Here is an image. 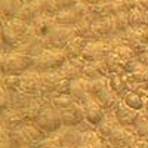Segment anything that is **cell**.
<instances>
[{
    "instance_id": "cell-1",
    "label": "cell",
    "mask_w": 148,
    "mask_h": 148,
    "mask_svg": "<svg viewBox=\"0 0 148 148\" xmlns=\"http://www.w3.org/2000/svg\"><path fill=\"white\" fill-rule=\"evenodd\" d=\"M34 67V58L22 53L19 51H9L2 53L0 59V70L2 76H22L24 73L33 70Z\"/></svg>"
},
{
    "instance_id": "cell-2",
    "label": "cell",
    "mask_w": 148,
    "mask_h": 148,
    "mask_svg": "<svg viewBox=\"0 0 148 148\" xmlns=\"http://www.w3.org/2000/svg\"><path fill=\"white\" fill-rule=\"evenodd\" d=\"M68 61L65 52L62 49H46L39 56L34 58V67L33 70L37 73H51V71H59Z\"/></svg>"
},
{
    "instance_id": "cell-3",
    "label": "cell",
    "mask_w": 148,
    "mask_h": 148,
    "mask_svg": "<svg viewBox=\"0 0 148 148\" xmlns=\"http://www.w3.org/2000/svg\"><path fill=\"white\" fill-rule=\"evenodd\" d=\"M36 125L39 126L46 135L56 133L61 127H62V120H61V111L56 110L52 104H47L37 119Z\"/></svg>"
},
{
    "instance_id": "cell-4",
    "label": "cell",
    "mask_w": 148,
    "mask_h": 148,
    "mask_svg": "<svg viewBox=\"0 0 148 148\" xmlns=\"http://www.w3.org/2000/svg\"><path fill=\"white\" fill-rule=\"evenodd\" d=\"M126 80L132 90H145L148 89V67L133 61L127 65Z\"/></svg>"
},
{
    "instance_id": "cell-5",
    "label": "cell",
    "mask_w": 148,
    "mask_h": 148,
    "mask_svg": "<svg viewBox=\"0 0 148 148\" xmlns=\"http://www.w3.org/2000/svg\"><path fill=\"white\" fill-rule=\"evenodd\" d=\"M74 36H76L74 27L56 24L55 28L45 37V42L47 49H64Z\"/></svg>"
},
{
    "instance_id": "cell-6",
    "label": "cell",
    "mask_w": 148,
    "mask_h": 148,
    "mask_svg": "<svg viewBox=\"0 0 148 148\" xmlns=\"http://www.w3.org/2000/svg\"><path fill=\"white\" fill-rule=\"evenodd\" d=\"M111 45L105 40H98V42H89L86 46L82 58L86 62H96V61H102L111 53Z\"/></svg>"
},
{
    "instance_id": "cell-7",
    "label": "cell",
    "mask_w": 148,
    "mask_h": 148,
    "mask_svg": "<svg viewBox=\"0 0 148 148\" xmlns=\"http://www.w3.org/2000/svg\"><path fill=\"white\" fill-rule=\"evenodd\" d=\"M19 90L33 96V98H40L42 96V77H40V73H37L34 70H30L27 73H24L21 76Z\"/></svg>"
},
{
    "instance_id": "cell-8",
    "label": "cell",
    "mask_w": 148,
    "mask_h": 148,
    "mask_svg": "<svg viewBox=\"0 0 148 148\" xmlns=\"http://www.w3.org/2000/svg\"><path fill=\"white\" fill-rule=\"evenodd\" d=\"M139 138L136 132H135V127H125L120 126L113 135L110 136L108 142L113 148H130L135 142H136Z\"/></svg>"
},
{
    "instance_id": "cell-9",
    "label": "cell",
    "mask_w": 148,
    "mask_h": 148,
    "mask_svg": "<svg viewBox=\"0 0 148 148\" xmlns=\"http://www.w3.org/2000/svg\"><path fill=\"white\" fill-rule=\"evenodd\" d=\"M46 49H47V46H46L45 39H42V37L36 36L33 31H30V34L21 42V45L15 49V51H19V52L25 53L28 56L36 58V56H39L42 52H45Z\"/></svg>"
},
{
    "instance_id": "cell-10",
    "label": "cell",
    "mask_w": 148,
    "mask_h": 148,
    "mask_svg": "<svg viewBox=\"0 0 148 148\" xmlns=\"http://www.w3.org/2000/svg\"><path fill=\"white\" fill-rule=\"evenodd\" d=\"M55 135L58 136L61 145L65 148H79L83 144V132H80L77 127L62 126Z\"/></svg>"
},
{
    "instance_id": "cell-11",
    "label": "cell",
    "mask_w": 148,
    "mask_h": 148,
    "mask_svg": "<svg viewBox=\"0 0 148 148\" xmlns=\"http://www.w3.org/2000/svg\"><path fill=\"white\" fill-rule=\"evenodd\" d=\"M42 96L45 98H51L56 93L59 84L62 83L64 77L61 76L59 71H51V73H42Z\"/></svg>"
},
{
    "instance_id": "cell-12",
    "label": "cell",
    "mask_w": 148,
    "mask_h": 148,
    "mask_svg": "<svg viewBox=\"0 0 148 148\" xmlns=\"http://www.w3.org/2000/svg\"><path fill=\"white\" fill-rule=\"evenodd\" d=\"M114 116L119 121L120 126H125V127H132L136 125V121L141 117V111L136 110H132L130 107H127L123 101H120L119 107L114 111Z\"/></svg>"
},
{
    "instance_id": "cell-13",
    "label": "cell",
    "mask_w": 148,
    "mask_h": 148,
    "mask_svg": "<svg viewBox=\"0 0 148 148\" xmlns=\"http://www.w3.org/2000/svg\"><path fill=\"white\" fill-rule=\"evenodd\" d=\"M0 125H2V129H6V130H18L19 127L25 125L22 111L14 110V108L3 111L2 116H0Z\"/></svg>"
},
{
    "instance_id": "cell-14",
    "label": "cell",
    "mask_w": 148,
    "mask_h": 148,
    "mask_svg": "<svg viewBox=\"0 0 148 148\" xmlns=\"http://www.w3.org/2000/svg\"><path fill=\"white\" fill-rule=\"evenodd\" d=\"M61 120H62V126H67V127H76L77 125H80L84 120L83 104L76 102L73 107L61 111Z\"/></svg>"
},
{
    "instance_id": "cell-15",
    "label": "cell",
    "mask_w": 148,
    "mask_h": 148,
    "mask_svg": "<svg viewBox=\"0 0 148 148\" xmlns=\"http://www.w3.org/2000/svg\"><path fill=\"white\" fill-rule=\"evenodd\" d=\"M86 65V61L83 58H77V59H68L67 62L59 68V73L64 79L73 82L83 77V68Z\"/></svg>"
},
{
    "instance_id": "cell-16",
    "label": "cell",
    "mask_w": 148,
    "mask_h": 148,
    "mask_svg": "<svg viewBox=\"0 0 148 148\" xmlns=\"http://www.w3.org/2000/svg\"><path fill=\"white\" fill-rule=\"evenodd\" d=\"M18 132L24 136L25 142L28 144V148H36L47 136L42 129H39V126L36 123H33V125H24L22 127L18 129Z\"/></svg>"
},
{
    "instance_id": "cell-17",
    "label": "cell",
    "mask_w": 148,
    "mask_h": 148,
    "mask_svg": "<svg viewBox=\"0 0 148 148\" xmlns=\"http://www.w3.org/2000/svg\"><path fill=\"white\" fill-rule=\"evenodd\" d=\"M93 99L102 107V110L105 111V113H114L116 108L120 104V101H121L120 98L110 89V86H108V88H105L101 93H98Z\"/></svg>"
},
{
    "instance_id": "cell-18",
    "label": "cell",
    "mask_w": 148,
    "mask_h": 148,
    "mask_svg": "<svg viewBox=\"0 0 148 148\" xmlns=\"http://www.w3.org/2000/svg\"><path fill=\"white\" fill-rule=\"evenodd\" d=\"M70 95L80 104H84L90 101L92 98L89 95V80L88 79H77L71 82V88H70Z\"/></svg>"
},
{
    "instance_id": "cell-19",
    "label": "cell",
    "mask_w": 148,
    "mask_h": 148,
    "mask_svg": "<svg viewBox=\"0 0 148 148\" xmlns=\"http://www.w3.org/2000/svg\"><path fill=\"white\" fill-rule=\"evenodd\" d=\"M83 108H84V120L89 121L93 126H98L104 120V117L107 116V113L102 110V107L95 99H90L88 102H84Z\"/></svg>"
},
{
    "instance_id": "cell-20",
    "label": "cell",
    "mask_w": 148,
    "mask_h": 148,
    "mask_svg": "<svg viewBox=\"0 0 148 148\" xmlns=\"http://www.w3.org/2000/svg\"><path fill=\"white\" fill-rule=\"evenodd\" d=\"M56 25V21L51 16H47V15H40V16H37L36 21L31 24V31L36 34V36H39L42 37V39H45V37L51 33Z\"/></svg>"
},
{
    "instance_id": "cell-21",
    "label": "cell",
    "mask_w": 148,
    "mask_h": 148,
    "mask_svg": "<svg viewBox=\"0 0 148 148\" xmlns=\"http://www.w3.org/2000/svg\"><path fill=\"white\" fill-rule=\"evenodd\" d=\"M110 71L105 64V61H96V62H86L83 68V77L88 80H95L99 77H108Z\"/></svg>"
},
{
    "instance_id": "cell-22",
    "label": "cell",
    "mask_w": 148,
    "mask_h": 148,
    "mask_svg": "<svg viewBox=\"0 0 148 148\" xmlns=\"http://www.w3.org/2000/svg\"><path fill=\"white\" fill-rule=\"evenodd\" d=\"M88 40L83 39V37H79V36H74L73 39L67 43V46L62 49V51L65 52L67 58L68 59H77V58H82L83 52L86 46H88Z\"/></svg>"
},
{
    "instance_id": "cell-23",
    "label": "cell",
    "mask_w": 148,
    "mask_h": 148,
    "mask_svg": "<svg viewBox=\"0 0 148 148\" xmlns=\"http://www.w3.org/2000/svg\"><path fill=\"white\" fill-rule=\"evenodd\" d=\"M120 127L119 121L114 116V113H107V116L104 117V120L99 123V125L96 126V132L99 133V136L102 139H110V136L113 135L117 129Z\"/></svg>"
},
{
    "instance_id": "cell-24",
    "label": "cell",
    "mask_w": 148,
    "mask_h": 148,
    "mask_svg": "<svg viewBox=\"0 0 148 148\" xmlns=\"http://www.w3.org/2000/svg\"><path fill=\"white\" fill-rule=\"evenodd\" d=\"M107 79H108L110 89L113 90L120 99H123V96L130 90V86H129L125 76H120V74H110Z\"/></svg>"
},
{
    "instance_id": "cell-25",
    "label": "cell",
    "mask_w": 148,
    "mask_h": 148,
    "mask_svg": "<svg viewBox=\"0 0 148 148\" xmlns=\"http://www.w3.org/2000/svg\"><path fill=\"white\" fill-rule=\"evenodd\" d=\"M104 61H105V64L108 67L110 74H120V76H126L129 64L126 62V61H123L120 56H117L114 52L108 53V56Z\"/></svg>"
},
{
    "instance_id": "cell-26",
    "label": "cell",
    "mask_w": 148,
    "mask_h": 148,
    "mask_svg": "<svg viewBox=\"0 0 148 148\" xmlns=\"http://www.w3.org/2000/svg\"><path fill=\"white\" fill-rule=\"evenodd\" d=\"M123 102H125L127 107H130L132 110H136V111H144L145 108V98L142 95V90H129L125 96H123Z\"/></svg>"
},
{
    "instance_id": "cell-27",
    "label": "cell",
    "mask_w": 148,
    "mask_h": 148,
    "mask_svg": "<svg viewBox=\"0 0 148 148\" xmlns=\"http://www.w3.org/2000/svg\"><path fill=\"white\" fill-rule=\"evenodd\" d=\"M34 99H37V98H33V96L24 93L21 90L14 92V93H10V108H14V110H24V108L30 107L34 102Z\"/></svg>"
},
{
    "instance_id": "cell-28",
    "label": "cell",
    "mask_w": 148,
    "mask_h": 148,
    "mask_svg": "<svg viewBox=\"0 0 148 148\" xmlns=\"http://www.w3.org/2000/svg\"><path fill=\"white\" fill-rule=\"evenodd\" d=\"M76 102L77 101L74 99L71 95H55V96L51 98V104L59 111H64V110L73 107Z\"/></svg>"
},
{
    "instance_id": "cell-29",
    "label": "cell",
    "mask_w": 148,
    "mask_h": 148,
    "mask_svg": "<svg viewBox=\"0 0 148 148\" xmlns=\"http://www.w3.org/2000/svg\"><path fill=\"white\" fill-rule=\"evenodd\" d=\"M105 88H108V79L107 77H99V79H95V80H89V95L90 98H93L101 93Z\"/></svg>"
},
{
    "instance_id": "cell-30",
    "label": "cell",
    "mask_w": 148,
    "mask_h": 148,
    "mask_svg": "<svg viewBox=\"0 0 148 148\" xmlns=\"http://www.w3.org/2000/svg\"><path fill=\"white\" fill-rule=\"evenodd\" d=\"M113 24H114V33H123L130 27L129 25V16L126 12H119L117 15H114Z\"/></svg>"
},
{
    "instance_id": "cell-31",
    "label": "cell",
    "mask_w": 148,
    "mask_h": 148,
    "mask_svg": "<svg viewBox=\"0 0 148 148\" xmlns=\"http://www.w3.org/2000/svg\"><path fill=\"white\" fill-rule=\"evenodd\" d=\"M2 86L5 89H8L9 92H18L19 86H21V76H15V74H10V76H2Z\"/></svg>"
},
{
    "instance_id": "cell-32",
    "label": "cell",
    "mask_w": 148,
    "mask_h": 148,
    "mask_svg": "<svg viewBox=\"0 0 148 148\" xmlns=\"http://www.w3.org/2000/svg\"><path fill=\"white\" fill-rule=\"evenodd\" d=\"M133 127H135V132H136L138 138H145L148 135V116L144 111H141V117Z\"/></svg>"
},
{
    "instance_id": "cell-33",
    "label": "cell",
    "mask_w": 148,
    "mask_h": 148,
    "mask_svg": "<svg viewBox=\"0 0 148 148\" xmlns=\"http://www.w3.org/2000/svg\"><path fill=\"white\" fill-rule=\"evenodd\" d=\"M36 148H62V145H61V142H59L56 135L52 133V135H47V136L39 145H37Z\"/></svg>"
},
{
    "instance_id": "cell-34",
    "label": "cell",
    "mask_w": 148,
    "mask_h": 148,
    "mask_svg": "<svg viewBox=\"0 0 148 148\" xmlns=\"http://www.w3.org/2000/svg\"><path fill=\"white\" fill-rule=\"evenodd\" d=\"M10 93L12 92H9L2 86V89H0V113L10 108Z\"/></svg>"
},
{
    "instance_id": "cell-35",
    "label": "cell",
    "mask_w": 148,
    "mask_h": 148,
    "mask_svg": "<svg viewBox=\"0 0 148 148\" xmlns=\"http://www.w3.org/2000/svg\"><path fill=\"white\" fill-rule=\"evenodd\" d=\"M76 127H77L80 132H83V133H84V132H89V130H95V129H96V126L90 125V123H89V121H86V120H83V121L80 123V125H77Z\"/></svg>"
},
{
    "instance_id": "cell-36",
    "label": "cell",
    "mask_w": 148,
    "mask_h": 148,
    "mask_svg": "<svg viewBox=\"0 0 148 148\" xmlns=\"http://www.w3.org/2000/svg\"><path fill=\"white\" fill-rule=\"evenodd\" d=\"M92 148H113L110 145V142L107 141V139H102V138H99L93 145H92Z\"/></svg>"
},
{
    "instance_id": "cell-37",
    "label": "cell",
    "mask_w": 148,
    "mask_h": 148,
    "mask_svg": "<svg viewBox=\"0 0 148 148\" xmlns=\"http://www.w3.org/2000/svg\"><path fill=\"white\" fill-rule=\"evenodd\" d=\"M139 31L142 33V36H144V39H145V40H147V43H148V25H145V27L139 28Z\"/></svg>"
},
{
    "instance_id": "cell-38",
    "label": "cell",
    "mask_w": 148,
    "mask_h": 148,
    "mask_svg": "<svg viewBox=\"0 0 148 148\" xmlns=\"http://www.w3.org/2000/svg\"><path fill=\"white\" fill-rule=\"evenodd\" d=\"M79 148H92V145H82V147H79Z\"/></svg>"
},
{
    "instance_id": "cell-39",
    "label": "cell",
    "mask_w": 148,
    "mask_h": 148,
    "mask_svg": "<svg viewBox=\"0 0 148 148\" xmlns=\"http://www.w3.org/2000/svg\"><path fill=\"white\" fill-rule=\"evenodd\" d=\"M130 148H141V147H139V145H136V142H135V144H133Z\"/></svg>"
},
{
    "instance_id": "cell-40",
    "label": "cell",
    "mask_w": 148,
    "mask_h": 148,
    "mask_svg": "<svg viewBox=\"0 0 148 148\" xmlns=\"http://www.w3.org/2000/svg\"><path fill=\"white\" fill-rule=\"evenodd\" d=\"M144 113H145V114H147V116H148V105H147V107H145V108H144Z\"/></svg>"
},
{
    "instance_id": "cell-41",
    "label": "cell",
    "mask_w": 148,
    "mask_h": 148,
    "mask_svg": "<svg viewBox=\"0 0 148 148\" xmlns=\"http://www.w3.org/2000/svg\"><path fill=\"white\" fill-rule=\"evenodd\" d=\"M144 139H145V141H147V142H148V135H147V136H145V138H144Z\"/></svg>"
}]
</instances>
